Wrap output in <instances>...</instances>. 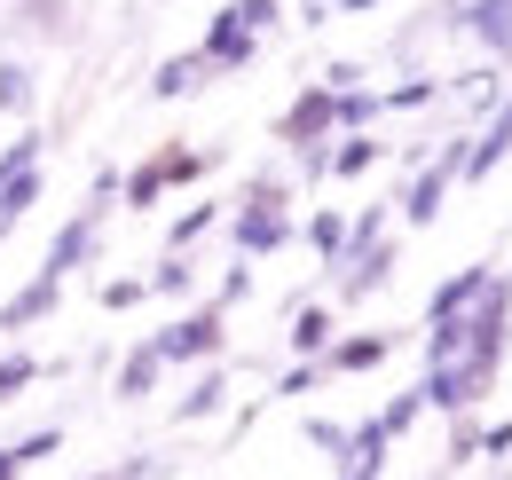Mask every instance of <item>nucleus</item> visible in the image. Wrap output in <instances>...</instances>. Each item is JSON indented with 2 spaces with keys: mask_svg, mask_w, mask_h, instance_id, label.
<instances>
[{
  "mask_svg": "<svg viewBox=\"0 0 512 480\" xmlns=\"http://www.w3.org/2000/svg\"><path fill=\"white\" fill-rule=\"evenodd\" d=\"M394 347H402V331H339L331 355H323V370H331V378H371L379 362H394Z\"/></svg>",
  "mask_w": 512,
  "mask_h": 480,
  "instance_id": "nucleus-9",
  "label": "nucleus"
},
{
  "mask_svg": "<svg viewBox=\"0 0 512 480\" xmlns=\"http://www.w3.org/2000/svg\"><path fill=\"white\" fill-rule=\"evenodd\" d=\"M40 189H48V166H32V174H16L8 189H0V229H16L32 205H40Z\"/></svg>",
  "mask_w": 512,
  "mask_h": 480,
  "instance_id": "nucleus-27",
  "label": "nucleus"
},
{
  "mask_svg": "<svg viewBox=\"0 0 512 480\" xmlns=\"http://www.w3.org/2000/svg\"><path fill=\"white\" fill-rule=\"evenodd\" d=\"M394 268H402V237H379L371 252H355V260H339V268H331V292H339L347 307H363L371 292L394 284Z\"/></svg>",
  "mask_w": 512,
  "mask_h": 480,
  "instance_id": "nucleus-7",
  "label": "nucleus"
},
{
  "mask_svg": "<svg viewBox=\"0 0 512 480\" xmlns=\"http://www.w3.org/2000/svg\"><path fill=\"white\" fill-rule=\"evenodd\" d=\"M40 378H48V362L32 355V347H0V410H8L16 394H32Z\"/></svg>",
  "mask_w": 512,
  "mask_h": 480,
  "instance_id": "nucleus-24",
  "label": "nucleus"
},
{
  "mask_svg": "<svg viewBox=\"0 0 512 480\" xmlns=\"http://www.w3.org/2000/svg\"><path fill=\"white\" fill-rule=\"evenodd\" d=\"M32 166H48V134L24 119L16 134H8V142H0V189H8L16 174H32Z\"/></svg>",
  "mask_w": 512,
  "mask_h": 480,
  "instance_id": "nucleus-21",
  "label": "nucleus"
},
{
  "mask_svg": "<svg viewBox=\"0 0 512 480\" xmlns=\"http://www.w3.org/2000/svg\"><path fill=\"white\" fill-rule=\"evenodd\" d=\"M158 197H166L158 166H150V158H142V166H127V181H119V205H127V213H158Z\"/></svg>",
  "mask_w": 512,
  "mask_h": 480,
  "instance_id": "nucleus-28",
  "label": "nucleus"
},
{
  "mask_svg": "<svg viewBox=\"0 0 512 480\" xmlns=\"http://www.w3.org/2000/svg\"><path fill=\"white\" fill-rule=\"evenodd\" d=\"M300 244L316 252L323 268H339V252H347V213H339V205H316V213L300 221Z\"/></svg>",
  "mask_w": 512,
  "mask_h": 480,
  "instance_id": "nucleus-20",
  "label": "nucleus"
},
{
  "mask_svg": "<svg viewBox=\"0 0 512 480\" xmlns=\"http://www.w3.org/2000/svg\"><path fill=\"white\" fill-rule=\"evenodd\" d=\"M442 103V79L434 71H402L394 87H379V111H434Z\"/></svg>",
  "mask_w": 512,
  "mask_h": 480,
  "instance_id": "nucleus-22",
  "label": "nucleus"
},
{
  "mask_svg": "<svg viewBox=\"0 0 512 480\" xmlns=\"http://www.w3.org/2000/svg\"><path fill=\"white\" fill-rule=\"evenodd\" d=\"M79 480H119V473H111V465H103V473H79Z\"/></svg>",
  "mask_w": 512,
  "mask_h": 480,
  "instance_id": "nucleus-42",
  "label": "nucleus"
},
{
  "mask_svg": "<svg viewBox=\"0 0 512 480\" xmlns=\"http://www.w3.org/2000/svg\"><path fill=\"white\" fill-rule=\"evenodd\" d=\"M95 300H103V315H127V307L150 300V284H142V276H111V284H103Z\"/></svg>",
  "mask_w": 512,
  "mask_h": 480,
  "instance_id": "nucleus-33",
  "label": "nucleus"
},
{
  "mask_svg": "<svg viewBox=\"0 0 512 480\" xmlns=\"http://www.w3.org/2000/svg\"><path fill=\"white\" fill-rule=\"evenodd\" d=\"M323 378H331L323 362H284V370H276V402H300V394H316Z\"/></svg>",
  "mask_w": 512,
  "mask_h": 480,
  "instance_id": "nucleus-30",
  "label": "nucleus"
},
{
  "mask_svg": "<svg viewBox=\"0 0 512 480\" xmlns=\"http://www.w3.org/2000/svg\"><path fill=\"white\" fill-rule=\"evenodd\" d=\"M481 63H497V71H512V24L497 32V40H489V48H481Z\"/></svg>",
  "mask_w": 512,
  "mask_h": 480,
  "instance_id": "nucleus-40",
  "label": "nucleus"
},
{
  "mask_svg": "<svg viewBox=\"0 0 512 480\" xmlns=\"http://www.w3.org/2000/svg\"><path fill=\"white\" fill-rule=\"evenodd\" d=\"M300 244V221H292V181L284 166H253L245 174V197L229 205V252L237 260H276Z\"/></svg>",
  "mask_w": 512,
  "mask_h": 480,
  "instance_id": "nucleus-1",
  "label": "nucleus"
},
{
  "mask_svg": "<svg viewBox=\"0 0 512 480\" xmlns=\"http://www.w3.org/2000/svg\"><path fill=\"white\" fill-rule=\"evenodd\" d=\"M221 158H229V150H182V142H158V150H150V166H158V181H166V189H197V181L213 174Z\"/></svg>",
  "mask_w": 512,
  "mask_h": 480,
  "instance_id": "nucleus-17",
  "label": "nucleus"
},
{
  "mask_svg": "<svg viewBox=\"0 0 512 480\" xmlns=\"http://www.w3.org/2000/svg\"><path fill=\"white\" fill-rule=\"evenodd\" d=\"M0 237H8V229H0Z\"/></svg>",
  "mask_w": 512,
  "mask_h": 480,
  "instance_id": "nucleus-45",
  "label": "nucleus"
},
{
  "mask_svg": "<svg viewBox=\"0 0 512 480\" xmlns=\"http://www.w3.org/2000/svg\"><path fill=\"white\" fill-rule=\"evenodd\" d=\"M465 174V134H442L434 142V158L418 166V174H402V197H394V229H434L449 205V189Z\"/></svg>",
  "mask_w": 512,
  "mask_h": 480,
  "instance_id": "nucleus-2",
  "label": "nucleus"
},
{
  "mask_svg": "<svg viewBox=\"0 0 512 480\" xmlns=\"http://www.w3.org/2000/svg\"><path fill=\"white\" fill-rule=\"evenodd\" d=\"M237 16H245V32H260V40H268V32L284 24V0H237Z\"/></svg>",
  "mask_w": 512,
  "mask_h": 480,
  "instance_id": "nucleus-37",
  "label": "nucleus"
},
{
  "mask_svg": "<svg viewBox=\"0 0 512 480\" xmlns=\"http://www.w3.org/2000/svg\"><path fill=\"white\" fill-rule=\"evenodd\" d=\"M205 79H213V63L197 56V48H182V56H166L150 71V103H182V95H197Z\"/></svg>",
  "mask_w": 512,
  "mask_h": 480,
  "instance_id": "nucleus-16",
  "label": "nucleus"
},
{
  "mask_svg": "<svg viewBox=\"0 0 512 480\" xmlns=\"http://www.w3.org/2000/svg\"><path fill=\"white\" fill-rule=\"evenodd\" d=\"M331 339H339L331 300H292V315H284V355H292V362H323V355H331Z\"/></svg>",
  "mask_w": 512,
  "mask_h": 480,
  "instance_id": "nucleus-8",
  "label": "nucleus"
},
{
  "mask_svg": "<svg viewBox=\"0 0 512 480\" xmlns=\"http://www.w3.org/2000/svg\"><path fill=\"white\" fill-rule=\"evenodd\" d=\"M64 307V284L56 276H32V284H16L8 300H0V331H32V323H48Z\"/></svg>",
  "mask_w": 512,
  "mask_h": 480,
  "instance_id": "nucleus-15",
  "label": "nucleus"
},
{
  "mask_svg": "<svg viewBox=\"0 0 512 480\" xmlns=\"http://www.w3.org/2000/svg\"><path fill=\"white\" fill-rule=\"evenodd\" d=\"M158 339V355H166V370H205V362H229V315L213 300L182 307L166 331H150Z\"/></svg>",
  "mask_w": 512,
  "mask_h": 480,
  "instance_id": "nucleus-3",
  "label": "nucleus"
},
{
  "mask_svg": "<svg viewBox=\"0 0 512 480\" xmlns=\"http://www.w3.org/2000/svg\"><path fill=\"white\" fill-rule=\"evenodd\" d=\"M512 87H505V71L497 63H473V71H457V79H442V103H457L465 119L481 126V119H497V103H505Z\"/></svg>",
  "mask_w": 512,
  "mask_h": 480,
  "instance_id": "nucleus-12",
  "label": "nucleus"
},
{
  "mask_svg": "<svg viewBox=\"0 0 512 480\" xmlns=\"http://www.w3.org/2000/svg\"><path fill=\"white\" fill-rule=\"evenodd\" d=\"M426 418V394H418V386H410V394H394V402H386L379 410V425H386V441H402V433H410V425Z\"/></svg>",
  "mask_w": 512,
  "mask_h": 480,
  "instance_id": "nucleus-32",
  "label": "nucleus"
},
{
  "mask_svg": "<svg viewBox=\"0 0 512 480\" xmlns=\"http://www.w3.org/2000/svg\"><path fill=\"white\" fill-rule=\"evenodd\" d=\"M497 284H505V276H497V260H465V268H449L442 284L426 292V323H457V315H473Z\"/></svg>",
  "mask_w": 512,
  "mask_h": 480,
  "instance_id": "nucleus-6",
  "label": "nucleus"
},
{
  "mask_svg": "<svg viewBox=\"0 0 512 480\" xmlns=\"http://www.w3.org/2000/svg\"><path fill=\"white\" fill-rule=\"evenodd\" d=\"M339 480H386V473H339Z\"/></svg>",
  "mask_w": 512,
  "mask_h": 480,
  "instance_id": "nucleus-43",
  "label": "nucleus"
},
{
  "mask_svg": "<svg viewBox=\"0 0 512 480\" xmlns=\"http://www.w3.org/2000/svg\"><path fill=\"white\" fill-rule=\"evenodd\" d=\"M505 158H512V95L497 103V119L465 126V174H457V181H489Z\"/></svg>",
  "mask_w": 512,
  "mask_h": 480,
  "instance_id": "nucleus-11",
  "label": "nucleus"
},
{
  "mask_svg": "<svg viewBox=\"0 0 512 480\" xmlns=\"http://www.w3.org/2000/svg\"><path fill=\"white\" fill-rule=\"evenodd\" d=\"M158 378H166V355H158V339H134L127 355H119V370H111V402L142 410V402L158 394Z\"/></svg>",
  "mask_w": 512,
  "mask_h": 480,
  "instance_id": "nucleus-13",
  "label": "nucleus"
},
{
  "mask_svg": "<svg viewBox=\"0 0 512 480\" xmlns=\"http://www.w3.org/2000/svg\"><path fill=\"white\" fill-rule=\"evenodd\" d=\"M8 32L16 40H40V48H71L79 40L71 0H8Z\"/></svg>",
  "mask_w": 512,
  "mask_h": 480,
  "instance_id": "nucleus-10",
  "label": "nucleus"
},
{
  "mask_svg": "<svg viewBox=\"0 0 512 480\" xmlns=\"http://www.w3.org/2000/svg\"><path fill=\"white\" fill-rule=\"evenodd\" d=\"M300 433H308V449H323L331 465L347 457V425H339V418H308V425H300Z\"/></svg>",
  "mask_w": 512,
  "mask_h": 480,
  "instance_id": "nucleus-34",
  "label": "nucleus"
},
{
  "mask_svg": "<svg viewBox=\"0 0 512 480\" xmlns=\"http://www.w3.org/2000/svg\"><path fill=\"white\" fill-rule=\"evenodd\" d=\"M331 119H339V134H371V126L386 119L379 87H347V95H331Z\"/></svg>",
  "mask_w": 512,
  "mask_h": 480,
  "instance_id": "nucleus-25",
  "label": "nucleus"
},
{
  "mask_svg": "<svg viewBox=\"0 0 512 480\" xmlns=\"http://www.w3.org/2000/svg\"><path fill=\"white\" fill-rule=\"evenodd\" d=\"M111 473H119V480H166V473H174V465H166L158 449H127V457H119Z\"/></svg>",
  "mask_w": 512,
  "mask_h": 480,
  "instance_id": "nucleus-35",
  "label": "nucleus"
},
{
  "mask_svg": "<svg viewBox=\"0 0 512 480\" xmlns=\"http://www.w3.org/2000/svg\"><path fill=\"white\" fill-rule=\"evenodd\" d=\"M32 103H40V71H32L24 56H0V111L32 119Z\"/></svg>",
  "mask_w": 512,
  "mask_h": 480,
  "instance_id": "nucleus-23",
  "label": "nucleus"
},
{
  "mask_svg": "<svg viewBox=\"0 0 512 480\" xmlns=\"http://www.w3.org/2000/svg\"><path fill=\"white\" fill-rule=\"evenodd\" d=\"M276 142H284V158L292 150H316V142H339V119H331V87L308 79L292 103H284V119H276Z\"/></svg>",
  "mask_w": 512,
  "mask_h": 480,
  "instance_id": "nucleus-4",
  "label": "nucleus"
},
{
  "mask_svg": "<svg viewBox=\"0 0 512 480\" xmlns=\"http://www.w3.org/2000/svg\"><path fill=\"white\" fill-rule=\"evenodd\" d=\"M481 457V418H449V457H442V480H457L465 465Z\"/></svg>",
  "mask_w": 512,
  "mask_h": 480,
  "instance_id": "nucleus-29",
  "label": "nucleus"
},
{
  "mask_svg": "<svg viewBox=\"0 0 512 480\" xmlns=\"http://www.w3.org/2000/svg\"><path fill=\"white\" fill-rule=\"evenodd\" d=\"M221 229V205H182L174 221H166V252H190L197 237H213Z\"/></svg>",
  "mask_w": 512,
  "mask_h": 480,
  "instance_id": "nucleus-26",
  "label": "nucleus"
},
{
  "mask_svg": "<svg viewBox=\"0 0 512 480\" xmlns=\"http://www.w3.org/2000/svg\"><path fill=\"white\" fill-rule=\"evenodd\" d=\"M197 56L213 63V79H229V71H253V56H260V32H245L237 0H221V8L205 16V40H197Z\"/></svg>",
  "mask_w": 512,
  "mask_h": 480,
  "instance_id": "nucleus-5",
  "label": "nucleus"
},
{
  "mask_svg": "<svg viewBox=\"0 0 512 480\" xmlns=\"http://www.w3.org/2000/svg\"><path fill=\"white\" fill-rule=\"evenodd\" d=\"M497 480H512V473H497Z\"/></svg>",
  "mask_w": 512,
  "mask_h": 480,
  "instance_id": "nucleus-44",
  "label": "nucleus"
},
{
  "mask_svg": "<svg viewBox=\"0 0 512 480\" xmlns=\"http://www.w3.org/2000/svg\"><path fill=\"white\" fill-rule=\"evenodd\" d=\"M142 284H150V300H182V307H197V260H190V252H158V268H150Z\"/></svg>",
  "mask_w": 512,
  "mask_h": 480,
  "instance_id": "nucleus-19",
  "label": "nucleus"
},
{
  "mask_svg": "<svg viewBox=\"0 0 512 480\" xmlns=\"http://www.w3.org/2000/svg\"><path fill=\"white\" fill-rule=\"evenodd\" d=\"M221 410H229V362H205L166 418H174V425H205V418H221Z\"/></svg>",
  "mask_w": 512,
  "mask_h": 480,
  "instance_id": "nucleus-14",
  "label": "nucleus"
},
{
  "mask_svg": "<svg viewBox=\"0 0 512 480\" xmlns=\"http://www.w3.org/2000/svg\"><path fill=\"white\" fill-rule=\"evenodd\" d=\"M323 87H331V95H347V87H371V71H363V63H331V71H323Z\"/></svg>",
  "mask_w": 512,
  "mask_h": 480,
  "instance_id": "nucleus-39",
  "label": "nucleus"
},
{
  "mask_svg": "<svg viewBox=\"0 0 512 480\" xmlns=\"http://www.w3.org/2000/svg\"><path fill=\"white\" fill-rule=\"evenodd\" d=\"M292 174L308 181V189H316V181H331V142H316V150H292Z\"/></svg>",
  "mask_w": 512,
  "mask_h": 480,
  "instance_id": "nucleus-38",
  "label": "nucleus"
},
{
  "mask_svg": "<svg viewBox=\"0 0 512 480\" xmlns=\"http://www.w3.org/2000/svg\"><path fill=\"white\" fill-rule=\"evenodd\" d=\"M379 166H386L379 134H339L331 142V181H363V174H379Z\"/></svg>",
  "mask_w": 512,
  "mask_h": 480,
  "instance_id": "nucleus-18",
  "label": "nucleus"
},
{
  "mask_svg": "<svg viewBox=\"0 0 512 480\" xmlns=\"http://www.w3.org/2000/svg\"><path fill=\"white\" fill-rule=\"evenodd\" d=\"M245 300H253V260H229V268H221V284H213V307L229 315V307H245Z\"/></svg>",
  "mask_w": 512,
  "mask_h": 480,
  "instance_id": "nucleus-31",
  "label": "nucleus"
},
{
  "mask_svg": "<svg viewBox=\"0 0 512 480\" xmlns=\"http://www.w3.org/2000/svg\"><path fill=\"white\" fill-rule=\"evenodd\" d=\"M481 457L505 473V457H512V418H481Z\"/></svg>",
  "mask_w": 512,
  "mask_h": 480,
  "instance_id": "nucleus-36",
  "label": "nucleus"
},
{
  "mask_svg": "<svg viewBox=\"0 0 512 480\" xmlns=\"http://www.w3.org/2000/svg\"><path fill=\"white\" fill-rule=\"evenodd\" d=\"M32 473V465H24V449H16V441H0V480H24Z\"/></svg>",
  "mask_w": 512,
  "mask_h": 480,
  "instance_id": "nucleus-41",
  "label": "nucleus"
}]
</instances>
